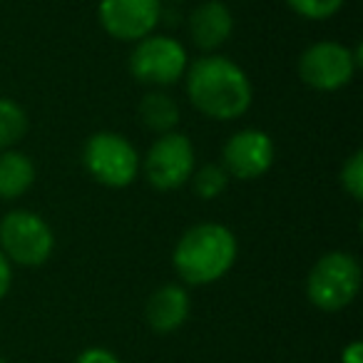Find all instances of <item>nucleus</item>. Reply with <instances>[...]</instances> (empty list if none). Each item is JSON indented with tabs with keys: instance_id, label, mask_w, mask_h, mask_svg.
Instances as JSON below:
<instances>
[{
	"instance_id": "a211bd4d",
	"label": "nucleus",
	"mask_w": 363,
	"mask_h": 363,
	"mask_svg": "<svg viewBox=\"0 0 363 363\" xmlns=\"http://www.w3.org/2000/svg\"><path fill=\"white\" fill-rule=\"evenodd\" d=\"M338 182H341L343 192H346L353 202H361L363 199V152L361 150H356L341 164Z\"/></svg>"
},
{
	"instance_id": "f3484780",
	"label": "nucleus",
	"mask_w": 363,
	"mask_h": 363,
	"mask_svg": "<svg viewBox=\"0 0 363 363\" xmlns=\"http://www.w3.org/2000/svg\"><path fill=\"white\" fill-rule=\"evenodd\" d=\"M286 6L303 21L321 23L338 16L343 11V6H346V0H286Z\"/></svg>"
},
{
	"instance_id": "f03ea898",
	"label": "nucleus",
	"mask_w": 363,
	"mask_h": 363,
	"mask_svg": "<svg viewBox=\"0 0 363 363\" xmlns=\"http://www.w3.org/2000/svg\"><path fill=\"white\" fill-rule=\"evenodd\" d=\"M239 257L237 234L219 222H199L182 232L172 249V267L187 286H209L224 279Z\"/></svg>"
},
{
	"instance_id": "6e6552de",
	"label": "nucleus",
	"mask_w": 363,
	"mask_h": 363,
	"mask_svg": "<svg viewBox=\"0 0 363 363\" xmlns=\"http://www.w3.org/2000/svg\"><path fill=\"white\" fill-rule=\"evenodd\" d=\"M197 167L194 142L184 132H167L157 135L147 155L142 157V172L150 187L157 192H174L184 187Z\"/></svg>"
},
{
	"instance_id": "412c9836",
	"label": "nucleus",
	"mask_w": 363,
	"mask_h": 363,
	"mask_svg": "<svg viewBox=\"0 0 363 363\" xmlns=\"http://www.w3.org/2000/svg\"><path fill=\"white\" fill-rule=\"evenodd\" d=\"M341 363H363V343L358 338H353L348 346H343Z\"/></svg>"
},
{
	"instance_id": "0eeeda50",
	"label": "nucleus",
	"mask_w": 363,
	"mask_h": 363,
	"mask_svg": "<svg viewBox=\"0 0 363 363\" xmlns=\"http://www.w3.org/2000/svg\"><path fill=\"white\" fill-rule=\"evenodd\" d=\"M127 67L140 85H147L152 90H164L184 77L189 67V52L184 43L177 38L152 33L132 45Z\"/></svg>"
},
{
	"instance_id": "aec40b11",
	"label": "nucleus",
	"mask_w": 363,
	"mask_h": 363,
	"mask_svg": "<svg viewBox=\"0 0 363 363\" xmlns=\"http://www.w3.org/2000/svg\"><path fill=\"white\" fill-rule=\"evenodd\" d=\"M11 286H13V264L0 252V301L11 294Z\"/></svg>"
},
{
	"instance_id": "7ed1b4c3",
	"label": "nucleus",
	"mask_w": 363,
	"mask_h": 363,
	"mask_svg": "<svg viewBox=\"0 0 363 363\" xmlns=\"http://www.w3.org/2000/svg\"><path fill=\"white\" fill-rule=\"evenodd\" d=\"M361 291V264L351 252L333 249L313 262L306 277V298L323 313L343 311Z\"/></svg>"
},
{
	"instance_id": "9b49d317",
	"label": "nucleus",
	"mask_w": 363,
	"mask_h": 363,
	"mask_svg": "<svg viewBox=\"0 0 363 363\" xmlns=\"http://www.w3.org/2000/svg\"><path fill=\"white\" fill-rule=\"evenodd\" d=\"M187 33L202 55H212L227 45L234 33V13L222 0H202L187 18Z\"/></svg>"
},
{
	"instance_id": "f8f14e48",
	"label": "nucleus",
	"mask_w": 363,
	"mask_h": 363,
	"mask_svg": "<svg viewBox=\"0 0 363 363\" xmlns=\"http://www.w3.org/2000/svg\"><path fill=\"white\" fill-rule=\"evenodd\" d=\"M192 311V298L184 284H162L150 294L145 303V321L155 333L179 331Z\"/></svg>"
},
{
	"instance_id": "1a4fd4ad",
	"label": "nucleus",
	"mask_w": 363,
	"mask_h": 363,
	"mask_svg": "<svg viewBox=\"0 0 363 363\" xmlns=\"http://www.w3.org/2000/svg\"><path fill=\"white\" fill-rule=\"evenodd\" d=\"M164 16L162 0H100V28L117 43H132L152 35Z\"/></svg>"
},
{
	"instance_id": "2eb2a0df",
	"label": "nucleus",
	"mask_w": 363,
	"mask_h": 363,
	"mask_svg": "<svg viewBox=\"0 0 363 363\" xmlns=\"http://www.w3.org/2000/svg\"><path fill=\"white\" fill-rule=\"evenodd\" d=\"M28 130H30V117L26 107L13 97L0 95V150H16V145L26 140Z\"/></svg>"
},
{
	"instance_id": "4468645a",
	"label": "nucleus",
	"mask_w": 363,
	"mask_h": 363,
	"mask_svg": "<svg viewBox=\"0 0 363 363\" xmlns=\"http://www.w3.org/2000/svg\"><path fill=\"white\" fill-rule=\"evenodd\" d=\"M137 117H140V125L147 127L155 135H167V132H174L179 125V105L177 100L164 90H150L137 105Z\"/></svg>"
},
{
	"instance_id": "423d86ee",
	"label": "nucleus",
	"mask_w": 363,
	"mask_h": 363,
	"mask_svg": "<svg viewBox=\"0 0 363 363\" xmlns=\"http://www.w3.org/2000/svg\"><path fill=\"white\" fill-rule=\"evenodd\" d=\"M361 45H343L338 40L311 43L298 55V80L316 92H338L348 87L363 65Z\"/></svg>"
},
{
	"instance_id": "9d476101",
	"label": "nucleus",
	"mask_w": 363,
	"mask_h": 363,
	"mask_svg": "<svg viewBox=\"0 0 363 363\" xmlns=\"http://www.w3.org/2000/svg\"><path fill=\"white\" fill-rule=\"evenodd\" d=\"M274 160H277V145L272 135L259 127H244L224 142L219 164L227 169L229 179L254 182L272 169Z\"/></svg>"
},
{
	"instance_id": "4be33fe9",
	"label": "nucleus",
	"mask_w": 363,
	"mask_h": 363,
	"mask_svg": "<svg viewBox=\"0 0 363 363\" xmlns=\"http://www.w3.org/2000/svg\"><path fill=\"white\" fill-rule=\"evenodd\" d=\"M162 3H184V0H162Z\"/></svg>"
},
{
	"instance_id": "20e7f679",
	"label": "nucleus",
	"mask_w": 363,
	"mask_h": 363,
	"mask_svg": "<svg viewBox=\"0 0 363 363\" xmlns=\"http://www.w3.org/2000/svg\"><path fill=\"white\" fill-rule=\"evenodd\" d=\"M82 167L102 187L125 189L142 174V155L125 135L100 130L82 147Z\"/></svg>"
},
{
	"instance_id": "dca6fc26",
	"label": "nucleus",
	"mask_w": 363,
	"mask_h": 363,
	"mask_svg": "<svg viewBox=\"0 0 363 363\" xmlns=\"http://www.w3.org/2000/svg\"><path fill=\"white\" fill-rule=\"evenodd\" d=\"M189 182H192V189L199 199L212 202V199L222 197V194L227 192L229 174L219 162H207V164H202V167H194Z\"/></svg>"
},
{
	"instance_id": "ddd939ff",
	"label": "nucleus",
	"mask_w": 363,
	"mask_h": 363,
	"mask_svg": "<svg viewBox=\"0 0 363 363\" xmlns=\"http://www.w3.org/2000/svg\"><path fill=\"white\" fill-rule=\"evenodd\" d=\"M35 162L21 150H0V202H16L35 184Z\"/></svg>"
},
{
	"instance_id": "6ab92c4d",
	"label": "nucleus",
	"mask_w": 363,
	"mask_h": 363,
	"mask_svg": "<svg viewBox=\"0 0 363 363\" xmlns=\"http://www.w3.org/2000/svg\"><path fill=\"white\" fill-rule=\"evenodd\" d=\"M75 363H122V361L117 358V353L110 351V348L90 346V348H85V351L77 353Z\"/></svg>"
},
{
	"instance_id": "5701e85b",
	"label": "nucleus",
	"mask_w": 363,
	"mask_h": 363,
	"mask_svg": "<svg viewBox=\"0 0 363 363\" xmlns=\"http://www.w3.org/2000/svg\"><path fill=\"white\" fill-rule=\"evenodd\" d=\"M0 363H8V361H6V358H3V356H0Z\"/></svg>"
},
{
	"instance_id": "39448f33",
	"label": "nucleus",
	"mask_w": 363,
	"mask_h": 363,
	"mask_svg": "<svg viewBox=\"0 0 363 363\" xmlns=\"http://www.w3.org/2000/svg\"><path fill=\"white\" fill-rule=\"evenodd\" d=\"M0 252L16 267L38 269L55 252V232L33 209H11L0 217Z\"/></svg>"
},
{
	"instance_id": "f257e3e1",
	"label": "nucleus",
	"mask_w": 363,
	"mask_h": 363,
	"mask_svg": "<svg viewBox=\"0 0 363 363\" xmlns=\"http://www.w3.org/2000/svg\"><path fill=\"white\" fill-rule=\"evenodd\" d=\"M184 90L189 105L214 122L239 120L254 102V85L247 70L219 52L189 62L184 72Z\"/></svg>"
}]
</instances>
